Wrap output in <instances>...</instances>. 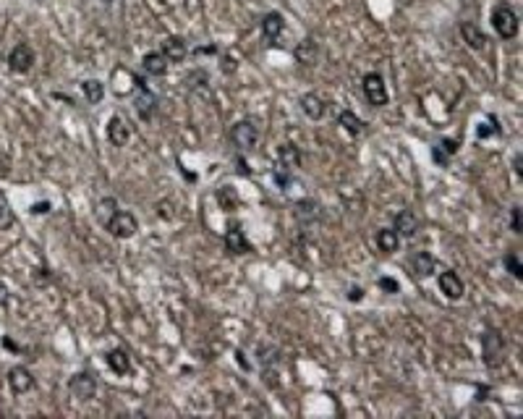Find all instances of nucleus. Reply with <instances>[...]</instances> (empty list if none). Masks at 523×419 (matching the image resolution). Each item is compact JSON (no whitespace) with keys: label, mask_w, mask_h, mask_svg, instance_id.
<instances>
[{"label":"nucleus","mask_w":523,"mask_h":419,"mask_svg":"<svg viewBox=\"0 0 523 419\" xmlns=\"http://www.w3.org/2000/svg\"><path fill=\"white\" fill-rule=\"evenodd\" d=\"M492 29L497 32L499 39H515L518 37V29H521V21H518V13L513 11L508 3H497L492 8Z\"/></svg>","instance_id":"f257e3e1"},{"label":"nucleus","mask_w":523,"mask_h":419,"mask_svg":"<svg viewBox=\"0 0 523 419\" xmlns=\"http://www.w3.org/2000/svg\"><path fill=\"white\" fill-rule=\"evenodd\" d=\"M228 139L236 147L238 155H246V152H251L259 144V129L254 126V121H238V123L230 126Z\"/></svg>","instance_id":"f03ea898"},{"label":"nucleus","mask_w":523,"mask_h":419,"mask_svg":"<svg viewBox=\"0 0 523 419\" xmlns=\"http://www.w3.org/2000/svg\"><path fill=\"white\" fill-rule=\"evenodd\" d=\"M481 357H484V364L489 370H497L499 364L505 362V338L495 328L481 333Z\"/></svg>","instance_id":"7ed1b4c3"},{"label":"nucleus","mask_w":523,"mask_h":419,"mask_svg":"<svg viewBox=\"0 0 523 419\" xmlns=\"http://www.w3.org/2000/svg\"><path fill=\"white\" fill-rule=\"evenodd\" d=\"M105 231L113 236V239H134L136 231H139V220L134 213H126V210H116L113 217H107Z\"/></svg>","instance_id":"20e7f679"},{"label":"nucleus","mask_w":523,"mask_h":419,"mask_svg":"<svg viewBox=\"0 0 523 419\" xmlns=\"http://www.w3.org/2000/svg\"><path fill=\"white\" fill-rule=\"evenodd\" d=\"M361 89H364L367 102L369 105H374V108H385L387 100H390V95H387V84H385V79H382V73H377V71L364 73Z\"/></svg>","instance_id":"39448f33"},{"label":"nucleus","mask_w":523,"mask_h":419,"mask_svg":"<svg viewBox=\"0 0 523 419\" xmlns=\"http://www.w3.org/2000/svg\"><path fill=\"white\" fill-rule=\"evenodd\" d=\"M157 95L144 84L142 76H136V97H134V110L142 121H152L157 113Z\"/></svg>","instance_id":"423d86ee"},{"label":"nucleus","mask_w":523,"mask_h":419,"mask_svg":"<svg viewBox=\"0 0 523 419\" xmlns=\"http://www.w3.org/2000/svg\"><path fill=\"white\" fill-rule=\"evenodd\" d=\"M35 63H37V55L29 42H19V45H13L11 53H8V71L16 73V76L29 73Z\"/></svg>","instance_id":"0eeeda50"},{"label":"nucleus","mask_w":523,"mask_h":419,"mask_svg":"<svg viewBox=\"0 0 523 419\" xmlns=\"http://www.w3.org/2000/svg\"><path fill=\"white\" fill-rule=\"evenodd\" d=\"M68 388H71L73 398H79V401H92L97 395V380L92 372H76L71 377V383H68Z\"/></svg>","instance_id":"6e6552de"},{"label":"nucleus","mask_w":523,"mask_h":419,"mask_svg":"<svg viewBox=\"0 0 523 419\" xmlns=\"http://www.w3.org/2000/svg\"><path fill=\"white\" fill-rule=\"evenodd\" d=\"M6 380H8V388H11L13 395H24V393H29V391L35 388V375L26 370L24 364H16V367H11Z\"/></svg>","instance_id":"1a4fd4ad"},{"label":"nucleus","mask_w":523,"mask_h":419,"mask_svg":"<svg viewBox=\"0 0 523 419\" xmlns=\"http://www.w3.org/2000/svg\"><path fill=\"white\" fill-rule=\"evenodd\" d=\"M160 53L167 58V63H183L189 55V42L178 35H170L160 42Z\"/></svg>","instance_id":"9d476101"},{"label":"nucleus","mask_w":523,"mask_h":419,"mask_svg":"<svg viewBox=\"0 0 523 419\" xmlns=\"http://www.w3.org/2000/svg\"><path fill=\"white\" fill-rule=\"evenodd\" d=\"M286 32V16L280 11H270L262 16V35L264 39L273 45V42H280V37Z\"/></svg>","instance_id":"9b49d317"},{"label":"nucleus","mask_w":523,"mask_h":419,"mask_svg":"<svg viewBox=\"0 0 523 419\" xmlns=\"http://www.w3.org/2000/svg\"><path fill=\"white\" fill-rule=\"evenodd\" d=\"M298 108H301V113L309 121H322L324 113H327V102H324V97L317 95V92H306V95L298 97Z\"/></svg>","instance_id":"f8f14e48"},{"label":"nucleus","mask_w":523,"mask_h":419,"mask_svg":"<svg viewBox=\"0 0 523 419\" xmlns=\"http://www.w3.org/2000/svg\"><path fill=\"white\" fill-rule=\"evenodd\" d=\"M275 166L283 168V170H296V168H301V163H304V155H301V150H298L296 144L291 142H283L280 147H277V155H275Z\"/></svg>","instance_id":"ddd939ff"},{"label":"nucleus","mask_w":523,"mask_h":419,"mask_svg":"<svg viewBox=\"0 0 523 419\" xmlns=\"http://www.w3.org/2000/svg\"><path fill=\"white\" fill-rule=\"evenodd\" d=\"M293 217L301 226H314L322 220V207L314 199H298L293 202Z\"/></svg>","instance_id":"4468645a"},{"label":"nucleus","mask_w":523,"mask_h":419,"mask_svg":"<svg viewBox=\"0 0 523 419\" xmlns=\"http://www.w3.org/2000/svg\"><path fill=\"white\" fill-rule=\"evenodd\" d=\"M440 291L448 296L450 301H458V299H464V294H466V286H464V280H461V276L455 273V270H442L440 273Z\"/></svg>","instance_id":"2eb2a0df"},{"label":"nucleus","mask_w":523,"mask_h":419,"mask_svg":"<svg viewBox=\"0 0 523 419\" xmlns=\"http://www.w3.org/2000/svg\"><path fill=\"white\" fill-rule=\"evenodd\" d=\"M392 228L401 239H414L419 231V217L414 210H401L398 215L392 217Z\"/></svg>","instance_id":"dca6fc26"},{"label":"nucleus","mask_w":523,"mask_h":419,"mask_svg":"<svg viewBox=\"0 0 523 419\" xmlns=\"http://www.w3.org/2000/svg\"><path fill=\"white\" fill-rule=\"evenodd\" d=\"M107 139H110L113 147H126L131 139L129 121L123 118V116H113V118L107 121Z\"/></svg>","instance_id":"f3484780"},{"label":"nucleus","mask_w":523,"mask_h":419,"mask_svg":"<svg viewBox=\"0 0 523 419\" xmlns=\"http://www.w3.org/2000/svg\"><path fill=\"white\" fill-rule=\"evenodd\" d=\"M408 267H411V273L416 278H429L434 270H437V260L429 254V251L419 249L411 254V260H408Z\"/></svg>","instance_id":"a211bd4d"},{"label":"nucleus","mask_w":523,"mask_h":419,"mask_svg":"<svg viewBox=\"0 0 523 419\" xmlns=\"http://www.w3.org/2000/svg\"><path fill=\"white\" fill-rule=\"evenodd\" d=\"M461 37H464V42L474 50V53L487 50V42H489L487 35H484V32H481V26L474 24V21H461Z\"/></svg>","instance_id":"6ab92c4d"},{"label":"nucleus","mask_w":523,"mask_h":419,"mask_svg":"<svg viewBox=\"0 0 523 419\" xmlns=\"http://www.w3.org/2000/svg\"><path fill=\"white\" fill-rule=\"evenodd\" d=\"M223 244H226L228 254H233V257H241V254H249L251 251V244H249V239H246V233H244L238 226L228 228Z\"/></svg>","instance_id":"aec40b11"},{"label":"nucleus","mask_w":523,"mask_h":419,"mask_svg":"<svg viewBox=\"0 0 523 419\" xmlns=\"http://www.w3.org/2000/svg\"><path fill=\"white\" fill-rule=\"evenodd\" d=\"M458 150H461V142H458V139L442 136L440 142L432 147V157H434V163H440L442 168H448L452 157L458 155Z\"/></svg>","instance_id":"412c9836"},{"label":"nucleus","mask_w":523,"mask_h":419,"mask_svg":"<svg viewBox=\"0 0 523 419\" xmlns=\"http://www.w3.org/2000/svg\"><path fill=\"white\" fill-rule=\"evenodd\" d=\"M105 362L116 375H131L134 372V364H131V357L126 348H110L105 354Z\"/></svg>","instance_id":"4be33fe9"},{"label":"nucleus","mask_w":523,"mask_h":419,"mask_svg":"<svg viewBox=\"0 0 523 419\" xmlns=\"http://www.w3.org/2000/svg\"><path fill=\"white\" fill-rule=\"evenodd\" d=\"M293 55L301 66H317V58H320V45L311 39V37H304L293 48Z\"/></svg>","instance_id":"5701e85b"},{"label":"nucleus","mask_w":523,"mask_h":419,"mask_svg":"<svg viewBox=\"0 0 523 419\" xmlns=\"http://www.w3.org/2000/svg\"><path fill=\"white\" fill-rule=\"evenodd\" d=\"M142 71L147 73V76H165L167 73V58L160 53V50H155V53H147L142 58Z\"/></svg>","instance_id":"b1692460"},{"label":"nucleus","mask_w":523,"mask_h":419,"mask_svg":"<svg viewBox=\"0 0 523 419\" xmlns=\"http://www.w3.org/2000/svg\"><path fill=\"white\" fill-rule=\"evenodd\" d=\"M338 126H340L345 134H351V136H361V134L367 132V123L358 118L354 110H340V113H338Z\"/></svg>","instance_id":"393cba45"},{"label":"nucleus","mask_w":523,"mask_h":419,"mask_svg":"<svg viewBox=\"0 0 523 419\" xmlns=\"http://www.w3.org/2000/svg\"><path fill=\"white\" fill-rule=\"evenodd\" d=\"M374 241H377V249L385 251V254H392V251H398V247H401V236L395 233V228H380Z\"/></svg>","instance_id":"a878e982"},{"label":"nucleus","mask_w":523,"mask_h":419,"mask_svg":"<svg viewBox=\"0 0 523 419\" xmlns=\"http://www.w3.org/2000/svg\"><path fill=\"white\" fill-rule=\"evenodd\" d=\"M82 87V95L84 100L89 102V105H100L102 102V97H105V84L97 82V79H86V82L79 84Z\"/></svg>","instance_id":"bb28decb"},{"label":"nucleus","mask_w":523,"mask_h":419,"mask_svg":"<svg viewBox=\"0 0 523 419\" xmlns=\"http://www.w3.org/2000/svg\"><path fill=\"white\" fill-rule=\"evenodd\" d=\"M257 362H259L264 370H267V367H275V364L280 362V348L275 346V344H267V341H264V344L257 346Z\"/></svg>","instance_id":"cd10ccee"},{"label":"nucleus","mask_w":523,"mask_h":419,"mask_svg":"<svg viewBox=\"0 0 523 419\" xmlns=\"http://www.w3.org/2000/svg\"><path fill=\"white\" fill-rule=\"evenodd\" d=\"M183 84L191 92H204L210 87V73L204 71V69H194V71H189L183 76Z\"/></svg>","instance_id":"c85d7f7f"},{"label":"nucleus","mask_w":523,"mask_h":419,"mask_svg":"<svg viewBox=\"0 0 523 419\" xmlns=\"http://www.w3.org/2000/svg\"><path fill=\"white\" fill-rule=\"evenodd\" d=\"M217 202H220V207L223 210H236L238 204H241V197H238V192L233 189V186H220L217 189Z\"/></svg>","instance_id":"c756f323"},{"label":"nucleus","mask_w":523,"mask_h":419,"mask_svg":"<svg viewBox=\"0 0 523 419\" xmlns=\"http://www.w3.org/2000/svg\"><path fill=\"white\" fill-rule=\"evenodd\" d=\"M502 265H505V270H508L515 280H521V278H523V265H521V260H518V254H515V251H508V254L502 257Z\"/></svg>","instance_id":"7c9ffc66"},{"label":"nucleus","mask_w":523,"mask_h":419,"mask_svg":"<svg viewBox=\"0 0 523 419\" xmlns=\"http://www.w3.org/2000/svg\"><path fill=\"white\" fill-rule=\"evenodd\" d=\"M13 226V210L11 204H8V199H6V194L0 192V231H6V228Z\"/></svg>","instance_id":"2f4dec72"},{"label":"nucleus","mask_w":523,"mask_h":419,"mask_svg":"<svg viewBox=\"0 0 523 419\" xmlns=\"http://www.w3.org/2000/svg\"><path fill=\"white\" fill-rule=\"evenodd\" d=\"M116 210H118V204H116V199H113V197H105L102 202L97 204V217L102 220V226L107 223V217H113V213H116Z\"/></svg>","instance_id":"473e14b6"},{"label":"nucleus","mask_w":523,"mask_h":419,"mask_svg":"<svg viewBox=\"0 0 523 419\" xmlns=\"http://www.w3.org/2000/svg\"><path fill=\"white\" fill-rule=\"evenodd\" d=\"M495 134H499V123L495 116H487V123H481V126L476 129V136H479V139H489V136H495Z\"/></svg>","instance_id":"72a5a7b5"},{"label":"nucleus","mask_w":523,"mask_h":419,"mask_svg":"<svg viewBox=\"0 0 523 419\" xmlns=\"http://www.w3.org/2000/svg\"><path fill=\"white\" fill-rule=\"evenodd\" d=\"M273 181H275V184H277V186H280V189H283V192H286L288 186H291V181H293V173H291V170H283V168H277V166H275V170H273Z\"/></svg>","instance_id":"f704fd0d"},{"label":"nucleus","mask_w":523,"mask_h":419,"mask_svg":"<svg viewBox=\"0 0 523 419\" xmlns=\"http://www.w3.org/2000/svg\"><path fill=\"white\" fill-rule=\"evenodd\" d=\"M511 228H513V233H523V210H521V204H515L511 210Z\"/></svg>","instance_id":"c9c22d12"},{"label":"nucleus","mask_w":523,"mask_h":419,"mask_svg":"<svg viewBox=\"0 0 523 419\" xmlns=\"http://www.w3.org/2000/svg\"><path fill=\"white\" fill-rule=\"evenodd\" d=\"M377 286H380V291H385V294H398V291H401V283L390 276H382L380 280H377Z\"/></svg>","instance_id":"e433bc0d"},{"label":"nucleus","mask_w":523,"mask_h":419,"mask_svg":"<svg viewBox=\"0 0 523 419\" xmlns=\"http://www.w3.org/2000/svg\"><path fill=\"white\" fill-rule=\"evenodd\" d=\"M236 66H238L236 58H230V55H223V58H220V69H223V73H233L236 71Z\"/></svg>","instance_id":"4c0bfd02"},{"label":"nucleus","mask_w":523,"mask_h":419,"mask_svg":"<svg viewBox=\"0 0 523 419\" xmlns=\"http://www.w3.org/2000/svg\"><path fill=\"white\" fill-rule=\"evenodd\" d=\"M345 299L354 301V304H356V301H361V299H364V288H361V286H351V288H348V294H345Z\"/></svg>","instance_id":"58836bf2"},{"label":"nucleus","mask_w":523,"mask_h":419,"mask_svg":"<svg viewBox=\"0 0 523 419\" xmlns=\"http://www.w3.org/2000/svg\"><path fill=\"white\" fill-rule=\"evenodd\" d=\"M50 207H53L50 202H35L32 204V215H48Z\"/></svg>","instance_id":"ea45409f"},{"label":"nucleus","mask_w":523,"mask_h":419,"mask_svg":"<svg viewBox=\"0 0 523 419\" xmlns=\"http://www.w3.org/2000/svg\"><path fill=\"white\" fill-rule=\"evenodd\" d=\"M194 55H217V45H202L194 50Z\"/></svg>","instance_id":"a19ab883"},{"label":"nucleus","mask_w":523,"mask_h":419,"mask_svg":"<svg viewBox=\"0 0 523 419\" xmlns=\"http://www.w3.org/2000/svg\"><path fill=\"white\" fill-rule=\"evenodd\" d=\"M523 155H515L513 157V170H515V176H523Z\"/></svg>","instance_id":"79ce46f5"},{"label":"nucleus","mask_w":523,"mask_h":419,"mask_svg":"<svg viewBox=\"0 0 523 419\" xmlns=\"http://www.w3.org/2000/svg\"><path fill=\"white\" fill-rule=\"evenodd\" d=\"M264 383H267V385H277V372L264 370Z\"/></svg>","instance_id":"37998d69"},{"label":"nucleus","mask_w":523,"mask_h":419,"mask_svg":"<svg viewBox=\"0 0 523 419\" xmlns=\"http://www.w3.org/2000/svg\"><path fill=\"white\" fill-rule=\"evenodd\" d=\"M236 359H238V364H241L244 370H251V364L246 362V357H244V351H236Z\"/></svg>","instance_id":"c03bdc74"},{"label":"nucleus","mask_w":523,"mask_h":419,"mask_svg":"<svg viewBox=\"0 0 523 419\" xmlns=\"http://www.w3.org/2000/svg\"><path fill=\"white\" fill-rule=\"evenodd\" d=\"M238 170H241V176H249V168H246V160H244V157H238Z\"/></svg>","instance_id":"a18cd8bd"},{"label":"nucleus","mask_w":523,"mask_h":419,"mask_svg":"<svg viewBox=\"0 0 523 419\" xmlns=\"http://www.w3.org/2000/svg\"><path fill=\"white\" fill-rule=\"evenodd\" d=\"M3 346H6V348H11V351H19V346H16V344H13V341H11V338H8V335H6V338H3Z\"/></svg>","instance_id":"49530a36"},{"label":"nucleus","mask_w":523,"mask_h":419,"mask_svg":"<svg viewBox=\"0 0 523 419\" xmlns=\"http://www.w3.org/2000/svg\"><path fill=\"white\" fill-rule=\"evenodd\" d=\"M102 3H113V0H102Z\"/></svg>","instance_id":"de8ad7c7"}]
</instances>
